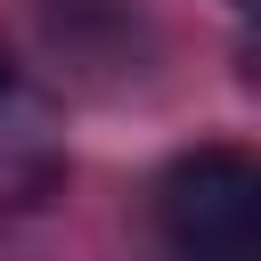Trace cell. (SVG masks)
<instances>
[{"mask_svg": "<svg viewBox=\"0 0 261 261\" xmlns=\"http://www.w3.org/2000/svg\"><path fill=\"white\" fill-rule=\"evenodd\" d=\"M155 228L179 261H261V163L228 139L179 147L155 179Z\"/></svg>", "mask_w": 261, "mask_h": 261, "instance_id": "cell-1", "label": "cell"}, {"mask_svg": "<svg viewBox=\"0 0 261 261\" xmlns=\"http://www.w3.org/2000/svg\"><path fill=\"white\" fill-rule=\"evenodd\" d=\"M65 98L0 41V212H33L65 188Z\"/></svg>", "mask_w": 261, "mask_h": 261, "instance_id": "cell-2", "label": "cell"}, {"mask_svg": "<svg viewBox=\"0 0 261 261\" xmlns=\"http://www.w3.org/2000/svg\"><path fill=\"white\" fill-rule=\"evenodd\" d=\"M24 16L41 49L90 90H122L155 65V24L139 0H24Z\"/></svg>", "mask_w": 261, "mask_h": 261, "instance_id": "cell-3", "label": "cell"}, {"mask_svg": "<svg viewBox=\"0 0 261 261\" xmlns=\"http://www.w3.org/2000/svg\"><path fill=\"white\" fill-rule=\"evenodd\" d=\"M228 8H237V16H253V0H228Z\"/></svg>", "mask_w": 261, "mask_h": 261, "instance_id": "cell-4", "label": "cell"}]
</instances>
